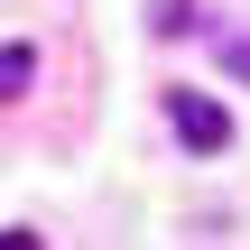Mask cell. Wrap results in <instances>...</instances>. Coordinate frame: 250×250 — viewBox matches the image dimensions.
I'll return each instance as SVG.
<instances>
[{
    "label": "cell",
    "mask_w": 250,
    "mask_h": 250,
    "mask_svg": "<svg viewBox=\"0 0 250 250\" xmlns=\"http://www.w3.org/2000/svg\"><path fill=\"white\" fill-rule=\"evenodd\" d=\"M0 250H46V241H37V232H0Z\"/></svg>",
    "instance_id": "obj_3"
},
{
    "label": "cell",
    "mask_w": 250,
    "mask_h": 250,
    "mask_svg": "<svg viewBox=\"0 0 250 250\" xmlns=\"http://www.w3.org/2000/svg\"><path fill=\"white\" fill-rule=\"evenodd\" d=\"M28 74H37V56H28V46H0V111L28 93Z\"/></svg>",
    "instance_id": "obj_2"
},
{
    "label": "cell",
    "mask_w": 250,
    "mask_h": 250,
    "mask_svg": "<svg viewBox=\"0 0 250 250\" xmlns=\"http://www.w3.org/2000/svg\"><path fill=\"white\" fill-rule=\"evenodd\" d=\"M167 121H176V139H186L195 158H213V148H232V121H223V102H204L195 83H167Z\"/></svg>",
    "instance_id": "obj_1"
}]
</instances>
